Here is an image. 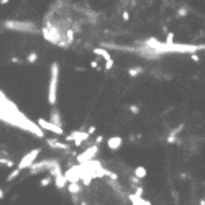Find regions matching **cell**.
Here are the masks:
<instances>
[{
	"label": "cell",
	"instance_id": "1",
	"mask_svg": "<svg viewBox=\"0 0 205 205\" xmlns=\"http://www.w3.org/2000/svg\"><path fill=\"white\" fill-rule=\"evenodd\" d=\"M143 46L154 49L159 54H168V53H184V54H190V53H197V51H205V43H199V44H190V43H164L159 41L158 38L149 36L141 43Z\"/></svg>",
	"mask_w": 205,
	"mask_h": 205
},
{
	"label": "cell",
	"instance_id": "2",
	"mask_svg": "<svg viewBox=\"0 0 205 205\" xmlns=\"http://www.w3.org/2000/svg\"><path fill=\"white\" fill-rule=\"evenodd\" d=\"M58 82H59V64L51 63L49 68V85H48V103L51 107L56 105L58 102Z\"/></svg>",
	"mask_w": 205,
	"mask_h": 205
},
{
	"label": "cell",
	"instance_id": "3",
	"mask_svg": "<svg viewBox=\"0 0 205 205\" xmlns=\"http://www.w3.org/2000/svg\"><path fill=\"white\" fill-rule=\"evenodd\" d=\"M90 140V135L87 131H84V130H75V131H71L69 135H66L64 136V141L66 143H74V146L75 148H79V146H82L85 141H89Z\"/></svg>",
	"mask_w": 205,
	"mask_h": 205
},
{
	"label": "cell",
	"instance_id": "4",
	"mask_svg": "<svg viewBox=\"0 0 205 205\" xmlns=\"http://www.w3.org/2000/svg\"><path fill=\"white\" fill-rule=\"evenodd\" d=\"M97 154H99V145H95V143L89 145L80 154H75V163L82 164V163H87V161H92Z\"/></svg>",
	"mask_w": 205,
	"mask_h": 205
},
{
	"label": "cell",
	"instance_id": "5",
	"mask_svg": "<svg viewBox=\"0 0 205 205\" xmlns=\"http://www.w3.org/2000/svg\"><path fill=\"white\" fill-rule=\"evenodd\" d=\"M41 154V148H35V149H31L30 153H26L25 156L20 159V163L17 164V168L20 169V171H25V169H28L30 166L36 161V158Z\"/></svg>",
	"mask_w": 205,
	"mask_h": 205
},
{
	"label": "cell",
	"instance_id": "6",
	"mask_svg": "<svg viewBox=\"0 0 205 205\" xmlns=\"http://www.w3.org/2000/svg\"><path fill=\"white\" fill-rule=\"evenodd\" d=\"M36 125L40 126L43 131H49V133H54V135H58V136H64L63 126L54 125V123L49 122V120H44V118H38V120H36Z\"/></svg>",
	"mask_w": 205,
	"mask_h": 205
},
{
	"label": "cell",
	"instance_id": "7",
	"mask_svg": "<svg viewBox=\"0 0 205 205\" xmlns=\"http://www.w3.org/2000/svg\"><path fill=\"white\" fill-rule=\"evenodd\" d=\"M64 174V177L68 182H80V176H82V166L77 164V166H69L68 171Z\"/></svg>",
	"mask_w": 205,
	"mask_h": 205
},
{
	"label": "cell",
	"instance_id": "8",
	"mask_svg": "<svg viewBox=\"0 0 205 205\" xmlns=\"http://www.w3.org/2000/svg\"><path fill=\"white\" fill-rule=\"evenodd\" d=\"M46 143H48V146L53 148V149H59V151H66V153H69L71 149H72V146H71L69 143L59 141L58 138H49V140H48Z\"/></svg>",
	"mask_w": 205,
	"mask_h": 205
},
{
	"label": "cell",
	"instance_id": "9",
	"mask_svg": "<svg viewBox=\"0 0 205 205\" xmlns=\"http://www.w3.org/2000/svg\"><path fill=\"white\" fill-rule=\"evenodd\" d=\"M122 145H123V138L120 135L110 136L107 140V146H108V149H110V151H118L122 148Z\"/></svg>",
	"mask_w": 205,
	"mask_h": 205
},
{
	"label": "cell",
	"instance_id": "10",
	"mask_svg": "<svg viewBox=\"0 0 205 205\" xmlns=\"http://www.w3.org/2000/svg\"><path fill=\"white\" fill-rule=\"evenodd\" d=\"M128 199H130L131 205H153V202H151V200L145 199L143 195H136L135 192L128 194Z\"/></svg>",
	"mask_w": 205,
	"mask_h": 205
},
{
	"label": "cell",
	"instance_id": "11",
	"mask_svg": "<svg viewBox=\"0 0 205 205\" xmlns=\"http://www.w3.org/2000/svg\"><path fill=\"white\" fill-rule=\"evenodd\" d=\"M49 122H53L54 125H58V126H63V118H61V113L56 107H53V110L49 113Z\"/></svg>",
	"mask_w": 205,
	"mask_h": 205
},
{
	"label": "cell",
	"instance_id": "12",
	"mask_svg": "<svg viewBox=\"0 0 205 205\" xmlns=\"http://www.w3.org/2000/svg\"><path fill=\"white\" fill-rule=\"evenodd\" d=\"M94 54H95V56H99V58H100V59H103V61L112 59V54L108 53V49H105V48H102V46L94 48Z\"/></svg>",
	"mask_w": 205,
	"mask_h": 205
},
{
	"label": "cell",
	"instance_id": "13",
	"mask_svg": "<svg viewBox=\"0 0 205 205\" xmlns=\"http://www.w3.org/2000/svg\"><path fill=\"white\" fill-rule=\"evenodd\" d=\"M66 189L69 190V194H75V195H80V194L84 192V189H82V185H80V182H68Z\"/></svg>",
	"mask_w": 205,
	"mask_h": 205
},
{
	"label": "cell",
	"instance_id": "14",
	"mask_svg": "<svg viewBox=\"0 0 205 205\" xmlns=\"http://www.w3.org/2000/svg\"><path fill=\"white\" fill-rule=\"evenodd\" d=\"M53 182H54V185H56V187H58L59 190H64V189H66V185H68V180H66L64 174L54 176V177H53Z\"/></svg>",
	"mask_w": 205,
	"mask_h": 205
},
{
	"label": "cell",
	"instance_id": "15",
	"mask_svg": "<svg viewBox=\"0 0 205 205\" xmlns=\"http://www.w3.org/2000/svg\"><path fill=\"white\" fill-rule=\"evenodd\" d=\"M133 174H135L138 179H141V180H143V179H145L146 176H148V171H146L145 166H136V168L133 169Z\"/></svg>",
	"mask_w": 205,
	"mask_h": 205
},
{
	"label": "cell",
	"instance_id": "16",
	"mask_svg": "<svg viewBox=\"0 0 205 205\" xmlns=\"http://www.w3.org/2000/svg\"><path fill=\"white\" fill-rule=\"evenodd\" d=\"M143 72H145V69H143L141 66H135V68L128 69V75H130V77H138V75H141Z\"/></svg>",
	"mask_w": 205,
	"mask_h": 205
},
{
	"label": "cell",
	"instance_id": "17",
	"mask_svg": "<svg viewBox=\"0 0 205 205\" xmlns=\"http://www.w3.org/2000/svg\"><path fill=\"white\" fill-rule=\"evenodd\" d=\"M20 172H21V171L18 169V168H15V169H13L10 174L7 176V182H12V180H15V179L18 177V176H20Z\"/></svg>",
	"mask_w": 205,
	"mask_h": 205
},
{
	"label": "cell",
	"instance_id": "18",
	"mask_svg": "<svg viewBox=\"0 0 205 205\" xmlns=\"http://www.w3.org/2000/svg\"><path fill=\"white\" fill-rule=\"evenodd\" d=\"M189 15V8L185 7V5H180L179 8H177V17L179 18H185Z\"/></svg>",
	"mask_w": 205,
	"mask_h": 205
},
{
	"label": "cell",
	"instance_id": "19",
	"mask_svg": "<svg viewBox=\"0 0 205 205\" xmlns=\"http://www.w3.org/2000/svg\"><path fill=\"white\" fill-rule=\"evenodd\" d=\"M53 184V177L51 176H46V177H43L40 180V187H48V185H51Z\"/></svg>",
	"mask_w": 205,
	"mask_h": 205
},
{
	"label": "cell",
	"instance_id": "20",
	"mask_svg": "<svg viewBox=\"0 0 205 205\" xmlns=\"http://www.w3.org/2000/svg\"><path fill=\"white\" fill-rule=\"evenodd\" d=\"M128 112H130L131 115H138V113L141 112V108L138 105H135V103H131V105H128Z\"/></svg>",
	"mask_w": 205,
	"mask_h": 205
},
{
	"label": "cell",
	"instance_id": "21",
	"mask_svg": "<svg viewBox=\"0 0 205 205\" xmlns=\"http://www.w3.org/2000/svg\"><path fill=\"white\" fill-rule=\"evenodd\" d=\"M38 61V53H35V51H33V53H30L26 56V63H30V64H33V63H36Z\"/></svg>",
	"mask_w": 205,
	"mask_h": 205
},
{
	"label": "cell",
	"instance_id": "22",
	"mask_svg": "<svg viewBox=\"0 0 205 205\" xmlns=\"http://www.w3.org/2000/svg\"><path fill=\"white\" fill-rule=\"evenodd\" d=\"M113 66H115V61H113V59H107V61H105V66H103L102 71H110Z\"/></svg>",
	"mask_w": 205,
	"mask_h": 205
},
{
	"label": "cell",
	"instance_id": "23",
	"mask_svg": "<svg viewBox=\"0 0 205 205\" xmlns=\"http://www.w3.org/2000/svg\"><path fill=\"white\" fill-rule=\"evenodd\" d=\"M164 43H174V33L172 31H168L166 33V41Z\"/></svg>",
	"mask_w": 205,
	"mask_h": 205
},
{
	"label": "cell",
	"instance_id": "24",
	"mask_svg": "<svg viewBox=\"0 0 205 205\" xmlns=\"http://www.w3.org/2000/svg\"><path fill=\"white\" fill-rule=\"evenodd\" d=\"M128 179H130V182H131L133 185H138V184L141 182V179H138V177H136L135 174H133V176H130V177H128Z\"/></svg>",
	"mask_w": 205,
	"mask_h": 205
},
{
	"label": "cell",
	"instance_id": "25",
	"mask_svg": "<svg viewBox=\"0 0 205 205\" xmlns=\"http://www.w3.org/2000/svg\"><path fill=\"white\" fill-rule=\"evenodd\" d=\"M190 59H192L194 63H200V58H199L197 53H190Z\"/></svg>",
	"mask_w": 205,
	"mask_h": 205
},
{
	"label": "cell",
	"instance_id": "26",
	"mask_svg": "<svg viewBox=\"0 0 205 205\" xmlns=\"http://www.w3.org/2000/svg\"><path fill=\"white\" fill-rule=\"evenodd\" d=\"M90 68H94V69H97V71H102V68L99 66V61H92V63H90Z\"/></svg>",
	"mask_w": 205,
	"mask_h": 205
},
{
	"label": "cell",
	"instance_id": "27",
	"mask_svg": "<svg viewBox=\"0 0 205 205\" xmlns=\"http://www.w3.org/2000/svg\"><path fill=\"white\" fill-rule=\"evenodd\" d=\"M122 17H123V21H128V20H130V12L125 10V12L122 13Z\"/></svg>",
	"mask_w": 205,
	"mask_h": 205
},
{
	"label": "cell",
	"instance_id": "28",
	"mask_svg": "<svg viewBox=\"0 0 205 205\" xmlns=\"http://www.w3.org/2000/svg\"><path fill=\"white\" fill-rule=\"evenodd\" d=\"M94 143H95V145H100V143H103V136H102V135H99L97 138H95V141H94Z\"/></svg>",
	"mask_w": 205,
	"mask_h": 205
},
{
	"label": "cell",
	"instance_id": "29",
	"mask_svg": "<svg viewBox=\"0 0 205 205\" xmlns=\"http://www.w3.org/2000/svg\"><path fill=\"white\" fill-rule=\"evenodd\" d=\"M87 133H89L90 136H92L94 133H95V126H94V125H90V126H89V130H87Z\"/></svg>",
	"mask_w": 205,
	"mask_h": 205
},
{
	"label": "cell",
	"instance_id": "30",
	"mask_svg": "<svg viewBox=\"0 0 205 205\" xmlns=\"http://www.w3.org/2000/svg\"><path fill=\"white\" fill-rule=\"evenodd\" d=\"M172 197H174V200H176V202L179 200V197H177V192H176V190H172Z\"/></svg>",
	"mask_w": 205,
	"mask_h": 205
},
{
	"label": "cell",
	"instance_id": "31",
	"mask_svg": "<svg viewBox=\"0 0 205 205\" xmlns=\"http://www.w3.org/2000/svg\"><path fill=\"white\" fill-rule=\"evenodd\" d=\"M180 179H182V180H185V179H189V176L185 174V172H182V174H180Z\"/></svg>",
	"mask_w": 205,
	"mask_h": 205
},
{
	"label": "cell",
	"instance_id": "32",
	"mask_svg": "<svg viewBox=\"0 0 205 205\" xmlns=\"http://www.w3.org/2000/svg\"><path fill=\"white\" fill-rule=\"evenodd\" d=\"M75 71H77V72H84L85 68H80V66H77V68H75Z\"/></svg>",
	"mask_w": 205,
	"mask_h": 205
},
{
	"label": "cell",
	"instance_id": "33",
	"mask_svg": "<svg viewBox=\"0 0 205 205\" xmlns=\"http://www.w3.org/2000/svg\"><path fill=\"white\" fill-rule=\"evenodd\" d=\"M79 205H89L87 200H79Z\"/></svg>",
	"mask_w": 205,
	"mask_h": 205
},
{
	"label": "cell",
	"instance_id": "34",
	"mask_svg": "<svg viewBox=\"0 0 205 205\" xmlns=\"http://www.w3.org/2000/svg\"><path fill=\"white\" fill-rule=\"evenodd\" d=\"M5 197V192H3V189H0V200Z\"/></svg>",
	"mask_w": 205,
	"mask_h": 205
},
{
	"label": "cell",
	"instance_id": "35",
	"mask_svg": "<svg viewBox=\"0 0 205 205\" xmlns=\"http://www.w3.org/2000/svg\"><path fill=\"white\" fill-rule=\"evenodd\" d=\"M10 0H0V5H5V3H8Z\"/></svg>",
	"mask_w": 205,
	"mask_h": 205
},
{
	"label": "cell",
	"instance_id": "36",
	"mask_svg": "<svg viewBox=\"0 0 205 205\" xmlns=\"http://www.w3.org/2000/svg\"><path fill=\"white\" fill-rule=\"evenodd\" d=\"M63 205H64V203H63Z\"/></svg>",
	"mask_w": 205,
	"mask_h": 205
}]
</instances>
